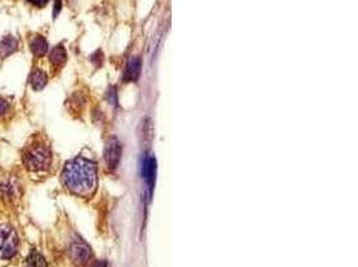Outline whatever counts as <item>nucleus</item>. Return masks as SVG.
<instances>
[{
	"mask_svg": "<svg viewBox=\"0 0 358 267\" xmlns=\"http://www.w3.org/2000/svg\"><path fill=\"white\" fill-rule=\"evenodd\" d=\"M62 183L78 197H92L97 188V164L85 156L74 158L62 171Z\"/></svg>",
	"mask_w": 358,
	"mask_h": 267,
	"instance_id": "1",
	"label": "nucleus"
},
{
	"mask_svg": "<svg viewBox=\"0 0 358 267\" xmlns=\"http://www.w3.org/2000/svg\"><path fill=\"white\" fill-rule=\"evenodd\" d=\"M23 164L30 173L46 171L51 164V151L43 143L31 144L23 153Z\"/></svg>",
	"mask_w": 358,
	"mask_h": 267,
	"instance_id": "2",
	"label": "nucleus"
},
{
	"mask_svg": "<svg viewBox=\"0 0 358 267\" xmlns=\"http://www.w3.org/2000/svg\"><path fill=\"white\" fill-rule=\"evenodd\" d=\"M19 236L11 226L0 225V259H11L16 255Z\"/></svg>",
	"mask_w": 358,
	"mask_h": 267,
	"instance_id": "3",
	"label": "nucleus"
},
{
	"mask_svg": "<svg viewBox=\"0 0 358 267\" xmlns=\"http://www.w3.org/2000/svg\"><path fill=\"white\" fill-rule=\"evenodd\" d=\"M103 155H105L108 167L110 170H116L119 163V159H121V155H122V146H121V142L118 139L112 138L108 140Z\"/></svg>",
	"mask_w": 358,
	"mask_h": 267,
	"instance_id": "4",
	"label": "nucleus"
},
{
	"mask_svg": "<svg viewBox=\"0 0 358 267\" xmlns=\"http://www.w3.org/2000/svg\"><path fill=\"white\" fill-rule=\"evenodd\" d=\"M70 255H71V259H73L77 264H85L89 259H90L92 251H90V247H89L83 240L77 239V240H74L73 245H71Z\"/></svg>",
	"mask_w": 358,
	"mask_h": 267,
	"instance_id": "5",
	"label": "nucleus"
},
{
	"mask_svg": "<svg viewBox=\"0 0 358 267\" xmlns=\"http://www.w3.org/2000/svg\"><path fill=\"white\" fill-rule=\"evenodd\" d=\"M142 175H144L145 181L148 183V188H149V194H152L153 190V184H155L156 178V159L153 156L146 158L142 164Z\"/></svg>",
	"mask_w": 358,
	"mask_h": 267,
	"instance_id": "6",
	"label": "nucleus"
},
{
	"mask_svg": "<svg viewBox=\"0 0 358 267\" xmlns=\"http://www.w3.org/2000/svg\"><path fill=\"white\" fill-rule=\"evenodd\" d=\"M141 74V59L134 56L128 62L125 74H123V80L125 82H137Z\"/></svg>",
	"mask_w": 358,
	"mask_h": 267,
	"instance_id": "7",
	"label": "nucleus"
},
{
	"mask_svg": "<svg viewBox=\"0 0 358 267\" xmlns=\"http://www.w3.org/2000/svg\"><path fill=\"white\" fill-rule=\"evenodd\" d=\"M18 50V40L14 36H6L0 40V58H7Z\"/></svg>",
	"mask_w": 358,
	"mask_h": 267,
	"instance_id": "8",
	"label": "nucleus"
},
{
	"mask_svg": "<svg viewBox=\"0 0 358 267\" xmlns=\"http://www.w3.org/2000/svg\"><path fill=\"white\" fill-rule=\"evenodd\" d=\"M47 80H49L47 74L43 69L36 68L32 71L31 77H30V84H31V87L35 91H40L46 87Z\"/></svg>",
	"mask_w": 358,
	"mask_h": 267,
	"instance_id": "9",
	"label": "nucleus"
},
{
	"mask_svg": "<svg viewBox=\"0 0 358 267\" xmlns=\"http://www.w3.org/2000/svg\"><path fill=\"white\" fill-rule=\"evenodd\" d=\"M30 50L35 56H45L49 51V43L43 36H34L30 42Z\"/></svg>",
	"mask_w": 358,
	"mask_h": 267,
	"instance_id": "10",
	"label": "nucleus"
},
{
	"mask_svg": "<svg viewBox=\"0 0 358 267\" xmlns=\"http://www.w3.org/2000/svg\"><path fill=\"white\" fill-rule=\"evenodd\" d=\"M66 59L67 52L64 45H56V47H54V48L51 50V52H50V62H51L53 66L60 67L62 64H65Z\"/></svg>",
	"mask_w": 358,
	"mask_h": 267,
	"instance_id": "11",
	"label": "nucleus"
},
{
	"mask_svg": "<svg viewBox=\"0 0 358 267\" xmlns=\"http://www.w3.org/2000/svg\"><path fill=\"white\" fill-rule=\"evenodd\" d=\"M26 267H47V262L42 254L36 250H31L25 260Z\"/></svg>",
	"mask_w": 358,
	"mask_h": 267,
	"instance_id": "12",
	"label": "nucleus"
},
{
	"mask_svg": "<svg viewBox=\"0 0 358 267\" xmlns=\"http://www.w3.org/2000/svg\"><path fill=\"white\" fill-rule=\"evenodd\" d=\"M16 195V191H15V186L10 182H4V183L0 184V197L6 201H11V199L15 198Z\"/></svg>",
	"mask_w": 358,
	"mask_h": 267,
	"instance_id": "13",
	"label": "nucleus"
},
{
	"mask_svg": "<svg viewBox=\"0 0 358 267\" xmlns=\"http://www.w3.org/2000/svg\"><path fill=\"white\" fill-rule=\"evenodd\" d=\"M11 112V106L10 103H8L6 99H3V98H0V118H4V116H7L8 114Z\"/></svg>",
	"mask_w": 358,
	"mask_h": 267,
	"instance_id": "14",
	"label": "nucleus"
},
{
	"mask_svg": "<svg viewBox=\"0 0 358 267\" xmlns=\"http://www.w3.org/2000/svg\"><path fill=\"white\" fill-rule=\"evenodd\" d=\"M108 98H109L110 104H113V106H117V104H118V98H117L116 87H112V88H110L109 92H108Z\"/></svg>",
	"mask_w": 358,
	"mask_h": 267,
	"instance_id": "15",
	"label": "nucleus"
},
{
	"mask_svg": "<svg viewBox=\"0 0 358 267\" xmlns=\"http://www.w3.org/2000/svg\"><path fill=\"white\" fill-rule=\"evenodd\" d=\"M27 2L32 6H35V7H45L49 3V0H27Z\"/></svg>",
	"mask_w": 358,
	"mask_h": 267,
	"instance_id": "16",
	"label": "nucleus"
},
{
	"mask_svg": "<svg viewBox=\"0 0 358 267\" xmlns=\"http://www.w3.org/2000/svg\"><path fill=\"white\" fill-rule=\"evenodd\" d=\"M92 267H108V263H106L105 260H98V262H95Z\"/></svg>",
	"mask_w": 358,
	"mask_h": 267,
	"instance_id": "17",
	"label": "nucleus"
}]
</instances>
